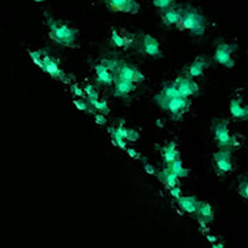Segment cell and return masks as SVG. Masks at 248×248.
I'll return each instance as SVG.
<instances>
[{
  "label": "cell",
  "mask_w": 248,
  "mask_h": 248,
  "mask_svg": "<svg viewBox=\"0 0 248 248\" xmlns=\"http://www.w3.org/2000/svg\"><path fill=\"white\" fill-rule=\"evenodd\" d=\"M93 109H95L98 110L99 113H102V115H108L109 113V107H108V102L107 101H97L94 105H93Z\"/></svg>",
  "instance_id": "f1b7e54d"
},
{
  "label": "cell",
  "mask_w": 248,
  "mask_h": 248,
  "mask_svg": "<svg viewBox=\"0 0 248 248\" xmlns=\"http://www.w3.org/2000/svg\"><path fill=\"white\" fill-rule=\"evenodd\" d=\"M109 133H110V137H112L113 145L119 146L120 149H127V146H125V142L127 141L122 137V134L117 131L116 127H110V128H109Z\"/></svg>",
  "instance_id": "cb8c5ba5"
},
{
  "label": "cell",
  "mask_w": 248,
  "mask_h": 248,
  "mask_svg": "<svg viewBox=\"0 0 248 248\" xmlns=\"http://www.w3.org/2000/svg\"><path fill=\"white\" fill-rule=\"evenodd\" d=\"M172 86L175 87L179 95L186 98H190L192 95H195L199 93V84L196 83L195 80L190 79V78H177V79L172 81Z\"/></svg>",
  "instance_id": "ba28073f"
},
{
  "label": "cell",
  "mask_w": 248,
  "mask_h": 248,
  "mask_svg": "<svg viewBox=\"0 0 248 248\" xmlns=\"http://www.w3.org/2000/svg\"><path fill=\"white\" fill-rule=\"evenodd\" d=\"M239 195L248 202V179H243V181H240Z\"/></svg>",
  "instance_id": "f546056e"
},
{
  "label": "cell",
  "mask_w": 248,
  "mask_h": 248,
  "mask_svg": "<svg viewBox=\"0 0 248 248\" xmlns=\"http://www.w3.org/2000/svg\"><path fill=\"white\" fill-rule=\"evenodd\" d=\"M207 240H208V241H210V243H217V237H215V236H213V234H208V236H207Z\"/></svg>",
  "instance_id": "d590c367"
},
{
  "label": "cell",
  "mask_w": 248,
  "mask_h": 248,
  "mask_svg": "<svg viewBox=\"0 0 248 248\" xmlns=\"http://www.w3.org/2000/svg\"><path fill=\"white\" fill-rule=\"evenodd\" d=\"M84 89V93H86V101L89 102L90 105H91V108H93V105L97 102V101H99V95H98V91L91 84H87V86H84L83 87Z\"/></svg>",
  "instance_id": "d4e9b609"
},
{
  "label": "cell",
  "mask_w": 248,
  "mask_h": 248,
  "mask_svg": "<svg viewBox=\"0 0 248 248\" xmlns=\"http://www.w3.org/2000/svg\"><path fill=\"white\" fill-rule=\"evenodd\" d=\"M167 167H170V169H171V171H172V172H174V174H175V175H177L179 179H181V178H186L187 175H189V170L184 167V164H182V160H179V159L175 160L174 163H171V164H170V166H167Z\"/></svg>",
  "instance_id": "603a6c76"
},
{
  "label": "cell",
  "mask_w": 248,
  "mask_h": 248,
  "mask_svg": "<svg viewBox=\"0 0 248 248\" xmlns=\"http://www.w3.org/2000/svg\"><path fill=\"white\" fill-rule=\"evenodd\" d=\"M207 66H208V61L204 57H197L195 61L192 62V65L189 66V69H187V78L195 79V78L203 76Z\"/></svg>",
  "instance_id": "2e32d148"
},
{
  "label": "cell",
  "mask_w": 248,
  "mask_h": 248,
  "mask_svg": "<svg viewBox=\"0 0 248 248\" xmlns=\"http://www.w3.org/2000/svg\"><path fill=\"white\" fill-rule=\"evenodd\" d=\"M175 1H177V0H152L153 6L157 10H163V11L167 9H171V7L174 6Z\"/></svg>",
  "instance_id": "484cf974"
},
{
  "label": "cell",
  "mask_w": 248,
  "mask_h": 248,
  "mask_svg": "<svg viewBox=\"0 0 248 248\" xmlns=\"http://www.w3.org/2000/svg\"><path fill=\"white\" fill-rule=\"evenodd\" d=\"M107 4L115 11L135 14L140 10V4L137 0H105Z\"/></svg>",
  "instance_id": "30bf717a"
},
{
  "label": "cell",
  "mask_w": 248,
  "mask_h": 248,
  "mask_svg": "<svg viewBox=\"0 0 248 248\" xmlns=\"http://www.w3.org/2000/svg\"><path fill=\"white\" fill-rule=\"evenodd\" d=\"M115 79L128 80L131 83L138 84V83H142L145 80V75L141 71H138L137 68H133L131 65H127V63L120 61L115 72Z\"/></svg>",
  "instance_id": "8992f818"
},
{
  "label": "cell",
  "mask_w": 248,
  "mask_h": 248,
  "mask_svg": "<svg viewBox=\"0 0 248 248\" xmlns=\"http://www.w3.org/2000/svg\"><path fill=\"white\" fill-rule=\"evenodd\" d=\"M135 40L131 33L125 32V31H119V29H113L112 33H110V42L115 47L119 48H128L131 47Z\"/></svg>",
  "instance_id": "8fae6325"
},
{
  "label": "cell",
  "mask_w": 248,
  "mask_h": 248,
  "mask_svg": "<svg viewBox=\"0 0 248 248\" xmlns=\"http://www.w3.org/2000/svg\"><path fill=\"white\" fill-rule=\"evenodd\" d=\"M214 140L221 149H232L240 145L239 138L231 133L229 125L225 120H219L214 125Z\"/></svg>",
  "instance_id": "277c9868"
},
{
  "label": "cell",
  "mask_w": 248,
  "mask_h": 248,
  "mask_svg": "<svg viewBox=\"0 0 248 248\" xmlns=\"http://www.w3.org/2000/svg\"><path fill=\"white\" fill-rule=\"evenodd\" d=\"M177 202L179 208L189 214L197 213V208H199V204H200V202L193 196H182L181 199H178Z\"/></svg>",
  "instance_id": "d6986e66"
},
{
  "label": "cell",
  "mask_w": 248,
  "mask_h": 248,
  "mask_svg": "<svg viewBox=\"0 0 248 248\" xmlns=\"http://www.w3.org/2000/svg\"><path fill=\"white\" fill-rule=\"evenodd\" d=\"M95 122L97 124H105L107 123V119H105V115H95Z\"/></svg>",
  "instance_id": "e575fe53"
},
{
  "label": "cell",
  "mask_w": 248,
  "mask_h": 248,
  "mask_svg": "<svg viewBox=\"0 0 248 248\" xmlns=\"http://www.w3.org/2000/svg\"><path fill=\"white\" fill-rule=\"evenodd\" d=\"M73 104H75V107L80 109V110H84V112H90V113H93V108L90 105L87 101H83V99H73Z\"/></svg>",
  "instance_id": "4316f807"
},
{
  "label": "cell",
  "mask_w": 248,
  "mask_h": 248,
  "mask_svg": "<svg viewBox=\"0 0 248 248\" xmlns=\"http://www.w3.org/2000/svg\"><path fill=\"white\" fill-rule=\"evenodd\" d=\"M161 21L166 27L178 28V24L181 21V10L174 9V7L164 10L161 13Z\"/></svg>",
  "instance_id": "ac0fdd59"
},
{
  "label": "cell",
  "mask_w": 248,
  "mask_h": 248,
  "mask_svg": "<svg viewBox=\"0 0 248 248\" xmlns=\"http://www.w3.org/2000/svg\"><path fill=\"white\" fill-rule=\"evenodd\" d=\"M229 112L232 117L237 120H248V107L243 104L240 98H233L229 104Z\"/></svg>",
  "instance_id": "5bb4252c"
},
{
  "label": "cell",
  "mask_w": 248,
  "mask_h": 248,
  "mask_svg": "<svg viewBox=\"0 0 248 248\" xmlns=\"http://www.w3.org/2000/svg\"><path fill=\"white\" fill-rule=\"evenodd\" d=\"M214 164L219 175L228 174L233 170V157L231 149H221L214 153Z\"/></svg>",
  "instance_id": "52a82bcc"
},
{
  "label": "cell",
  "mask_w": 248,
  "mask_h": 248,
  "mask_svg": "<svg viewBox=\"0 0 248 248\" xmlns=\"http://www.w3.org/2000/svg\"><path fill=\"white\" fill-rule=\"evenodd\" d=\"M43 54V71L47 72L50 76H53L55 79H60L63 80V81H66V76H65V73L61 71V68H60V62L58 60H55L54 57H51L50 54H47L46 51H42Z\"/></svg>",
  "instance_id": "9c48e42d"
},
{
  "label": "cell",
  "mask_w": 248,
  "mask_h": 248,
  "mask_svg": "<svg viewBox=\"0 0 248 248\" xmlns=\"http://www.w3.org/2000/svg\"><path fill=\"white\" fill-rule=\"evenodd\" d=\"M94 71H95L97 83H99V84H102V86H110V84L115 83V73L112 72V69H109L104 62L95 65Z\"/></svg>",
  "instance_id": "4fadbf2b"
},
{
  "label": "cell",
  "mask_w": 248,
  "mask_h": 248,
  "mask_svg": "<svg viewBox=\"0 0 248 248\" xmlns=\"http://www.w3.org/2000/svg\"><path fill=\"white\" fill-rule=\"evenodd\" d=\"M197 215H199V218H202L205 222H211L214 219V211H213V207L210 205L208 203H202L199 204V208H197Z\"/></svg>",
  "instance_id": "44dd1931"
},
{
  "label": "cell",
  "mask_w": 248,
  "mask_h": 248,
  "mask_svg": "<svg viewBox=\"0 0 248 248\" xmlns=\"http://www.w3.org/2000/svg\"><path fill=\"white\" fill-rule=\"evenodd\" d=\"M113 84H115L113 93H115L116 97L119 98H127L135 90V87H137L135 83H131V81L124 79H115Z\"/></svg>",
  "instance_id": "9a60e30c"
},
{
  "label": "cell",
  "mask_w": 248,
  "mask_h": 248,
  "mask_svg": "<svg viewBox=\"0 0 248 248\" xmlns=\"http://www.w3.org/2000/svg\"><path fill=\"white\" fill-rule=\"evenodd\" d=\"M207 22L205 18L192 7H185L181 10V21L178 24V29L181 31H187L192 35L202 36L205 32Z\"/></svg>",
  "instance_id": "7a4b0ae2"
},
{
  "label": "cell",
  "mask_w": 248,
  "mask_h": 248,
  "mask_svg": "<svg viewBox=\"0 0 248 248\" xmlns=\"http://www.w3.org/2000/svg\"><path fill=\"white\" fill-rule=\"evenodd\" d=\"M155 99H156L157 105H160L163 109H166L170 115L172 116L174 119H177V120L185 115L186 112L189 110V108H190L189 98L181 97V95L174 98H167V99H163V98H155Z\"/></svg>",
  "instance_id": "3957f363"
},
{
  "label": "cell",
  "mask_w": 248,
  "mask_h": 248,
  "mask_svg": "<svg viewBox=\"0 0 248 248\" xmlns=\"http://www.w3.org/2000/svg\"><path fill=\"white\" fill-rule=\"evenodd\" d=\"M141 50L142 53L153 57V58H159L161 57V48H160L157 39H155L151 35H145L141 40Z\"/></svg>",
  "instance_id": "7c38bea8"
},
{
  "label": "cell",
  "mask_w": 248,
  "mask_h": 248,
  "mask_svg": "<svg viewBox=\"0 0 248 248\" xmlns=\"http://www.w3.org/2000/svg\"><path fill=\"white\" fill-rule=\"evenodd\" d=\"M161 159L167 166L179 159V151L175 142H169L161 148Z\"/></svg>",
  "instance_id": "e0dca14e"
},
{
  "label": "cell",
  "mask_w": 248,
  "mask_h": 248,
  "mask_svg": "<svg viewBox=\"0 0 248 248\" xmlns=\"http://www.w3.org/2000/svg\"><path fill=\"white\" fill-rule=\"evenodd\" d=\"M71 93L78 98H86V93H84V89L80 87L78 84H72L71 86Z\"/></svg>",
  "instance_id": "4dcf8cb0"
},
{
  "label": "cell",
  "mask_w": 248,
  "mask_h": 248,
  "mask_svg": "<svg viewBox=\"0 0 248 248\" xmlns=\"http://www.w3.org/2000/svg\"><path fill=\"white\" fill-rule=\"evenodd\" d=\"M117 128V131L122 134V137H123L125 141H131L135 142L138 141V138H140V133L137 131V130H133V128H127V127H124L123 124L122 125H119V127H116Z\"/></svg>",
  "instance_id": "7402d4cb"
},
{
  "label": "cell",
  "mask_w": 248,
  "mask_h": 248,
  "mask_svg": "<svg viewBox=\"0 0 248 248\" xmlns=\"http://www.w3.org/2000/svg\"><path fill=\"white\" fill-rule=\"evenodd\" d=\"M170 195H171L172 199L178 200V199H181V197H182V190H181V187H179L178 185L172 186V187H170Z\"/></svg>",
  "instance_id": "1f68e13d"
},
{
  "label": "cell",
  "mask_w": 248,
  "mask_h": 248,
  "mask_svg": "<svg viewBox=\"0 0 248 248\" xmlns=\"http://www.w3.org/2000/svg\"><path fill=\"white\" fill-rule=\"evenodd\" d=\"M234 51H236V47L234 46L222 42V43L217 46L215 53H214V58L222 66H225V68H233L234 66V58H233Z\"/></svg>",
  "instance_id": "5b68a950"
},
{
  "label": "cell",
  "mask_w": 248,
  "mask_h": 248,
  "mask_svg": "<svg viewBox=\"0 0 248 248\" xmlns=\"http://www.w3.org/2000/svg\"><path fill=\"white\" fill-rule=\"evenodd\" d=\"M159 179L167 186V187H172V186H177L178 182H179V178L171 171L170 167H166L164 170H161L159 172Z\"/></svg>",
  "instance_id": "ffe728a7"
},
{
  "label": "cell",
  "mask_w": 248,
  "mask_h": 248,
  "mask_svg": "<svg viewBox=\"0 0 248 248\" xmlns=\"http://www.w3.org/2000/svg\"><path fill=\"white\" fill-rule=\"evenodd\" d=\"M125 151H127L130 157H133V159H140V153L135 151V149H133V148H127Z\"/></svg>",
  "instance_id": "d6a6232c"
},
{
  "label": "cell",
  "mask_w": 248,
  "mask_h": 248,
  "mask_svg": "<svg viewBox=\"0 0 248 248\" xmlns=\"http://www.w3.org/2000/svg\"><path fill=\"white\" fill-rule=\"evenodd\" d=\"M143 169H145V172H146V174H149V175H153V174L156 172L155 169H153V166L149 164V163H145V164H143Z\"/></svg>",
  "instance_id": "836d02e7"
},
{
  "label": "cell",
  "mask_w": 248,
  "mask_h": 248,
  "mask_svg": "<svg viewBox=\"0 0 248 248\" xmlns=\"http://www.w3.org/2000/svg\"><path fill=\"white\" fill-rule=\"evenodd\" d=\"M213 248H225V247H223V244H221V243H214Z\"/></svg>",
  "instance_id": "8d00e7d4"
},
{
  "label": "cell",
  "mask_w": 248,
  "mask_h": 248,
  "mask_svg": "<svg viewBox=\"0 0 248 248\" xmlns=\"http://www.w3.org/2000/svg\"><path fill=\"white\" fill-rule=\"evenodd\" d=\"M29 55H31V58H32V61L35 62L36 65L42 69L43 68V54L42 51H35V50H31L29 51Z\"/></svg>",
  "instance_id": "83f0119b"
},
{
  "label": "cell",
  "mask_w": 248,
  "mask_h": 248,
  "mask_svg": "<svg viewBox=\"0 0 248 248\" xmlns=\"http://www.w3.org/2000/svg\"><path fill=\"white\" fill-rule=\"evenodd\" d=\"M46 24L48 27V36L57 45L63 46V47H75L78 37H79V32L76 28L71 27L66 22H61L57 21L54 18L47 17Z\"/></svg>",
  "instance_id": "6da1fadb"
},
{
  "label": "cell",
  "mask_w": 248,
  "mask_h": 248,
  "mask_svg": "<svg viewBox=\"0 0 248 248\" xmlns=\"http://www.w3.org/2000/svg\"><path fill=\"white\" fill-rule=\"evenodd\" d=\"M32 1H35V3H42V1H45V0H32Z\"/></svg>",
  "instance_id": "74e56055"
}]
</instances>
